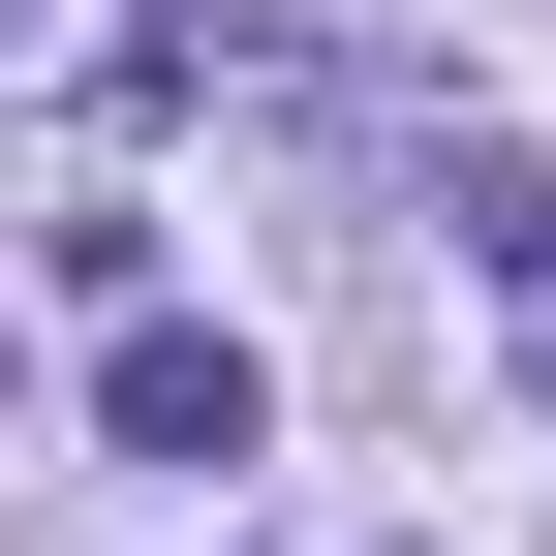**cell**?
I'll return each mask as SVG.
<instances>
[{
	"label": "cell",
	"instance_id": "cell-1",
	"mask_svg": "<svg viewBox=\"0 0 556 556\" xmlns=\"http://www.w3.org/2000/svg\"><path fill=\"white\" fill-rule=\"evenodd\" d=\"M93 433H124V464H248L278 402H248V340H186V309H124V371H93Z\"/></svg>",
	"mask_w": 556,
	"mask_h": 556
},
{
	"label": "cell",
	"instance_id": "cell-2",
	"mask_svg": "<svg viewBox=\"0 0 556 556\" xmlns=\"http://www.w3.org/2000/svg\"><path fill=\"white\" fill-rule=\"evenodd\" d=\"M495 340H526V402H556V217H526V248H495Z\"/></svg>",
	"mask_w": 556,
	"mask_h": 556
}]
</instances>
